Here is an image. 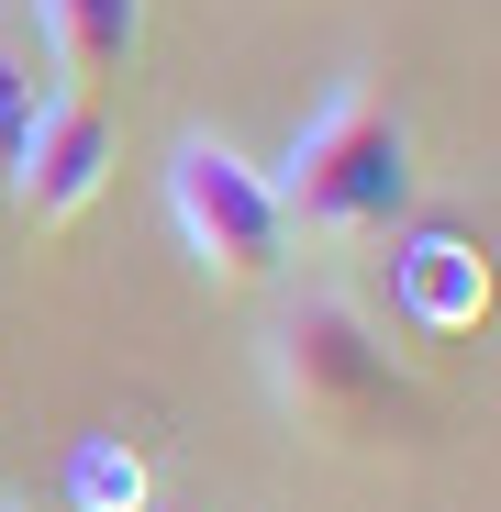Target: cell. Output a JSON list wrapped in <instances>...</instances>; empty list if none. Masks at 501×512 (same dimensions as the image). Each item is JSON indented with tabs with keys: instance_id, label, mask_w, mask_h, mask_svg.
Here are the masks:
<instances>
[{
	"instance_id": "cell-1",
	"label": "cell",
	"mask_w": 501,
	"mask_h": 512,
	"mask_svg": "<svg viewBox=\"0 0 501 512\" xmlns=\"http://www.w3.org/2000/svg\"><path fill=\"white\" fill-rule=\"evenodd\" d=\"M257 368H268V401L323 446H379L424 412L412 368L390 357V323L357 290H279L257 323Z\"/></svg>"
},
{
	"instance_id": "cell-2",
	"label": "cell",
	"mask_w": 501,
	"mask_h": 512,
	"mask_svg": "<svg viewBox=\"0 0 501 512\" xmlns=\"http://www.w3.org/2000/svg\"><path fill=\"white\" fill-rule=\"evenodd\" d=\"M279 179V212L290 234L312 245H390L412 223V190H424V167H412V123L401 101L379 90V78H334V90L312 101V123L290 134V156L268 167Z\"/></svg>"
},
{
	"instance_id": "cell-3",
	"label": "cell",
	"mask_w": 501,
	"mask_h": 512,
	"mask_svg": "<svg viewBox=\"0 0 501 512\" xmlns=\"http://www.w3.org/2000/svg\"><path fill=\"white\" fill-rule=\"evenodd\" d=\"M167 223H179L190 268L212 290H279L290 279V212H279V179L245 145L223 134H179L167 145Z\"/></svg>"
},
{
	"instance_id": "cell-4",
	"label": "cell",
	"mask_w": 501,
	"mask_h": 512,
	"mask_svg": "<svg viewBox=\"0 0 501 512\" xmlns=\"http://www.w3.org/2000/svg\"><path fill=\"white\" fill-rule=\"evenodd\" d=\"M112 167H123V123H112V101L101 90H56L34 101V134H23V167H12V201L34 234H56V223H78L101 190H112Z\"/></svg>"
},
{
	"instance_id": "cell-5",
	"label": "cell",
	"mask_w": 501,
	"mask_h": 512,
	"mask_svg": "<svg viewBox=\"0 0 501 512\" xmlns=\"http://www.w3.org/2000/svg\"><path fill=\"white\" fill-rule=\"evenodd\" d=\"M390 323L401 334H479L490 323V256H479V234H457V223H401V245H390Z\"/></svg>"
},
{
	"instance_id": "cell-6",
	"label": "cell",
	"mask_w": 501,
	"mask_h": 512,
	"mask_svg": "<svg viewBox=\"0 0 501 512\" xmlns=\"http://www.w3.org/2000/svg\"><path fill=\"white\" fill-rule=\"evenodd\" d=\"M34 34L67 90H112L145 45V0H34Z\"/></svg>"
},
{
	"instance_id": "cell-7",
	"label": "cell",
	"mask_w": 501,
	"mask_h": 512,
	"mask_svg": "<svg viewBox=\"0 0 501 512\" xmlns=\"http://www.w3.org/2000/svg\"><path fill=\"white\" fill-rule=\"evenodd\" d=\"M67 501L78 512H145V457L123 435H90V446L67 457Z\"/></svg>"
},
{
	"instance_id": "cell-8",
	"label": "cell",
	"mask_w": 501,
	"mask_h": 512,
	"mask_svg": "<svg viewBox=\"0 0 501 512\" xmlns=\"http://www.w3.org/2000/svg\"><path fill=\"white\" fill-rule=\"evenodd\" d=\"M56 90L45 78V56L23 45V34H0V190H12V167H23V134H34V101Z\"/></svg>"
},
{
	"instance_id": "cell-9",
	"label": "cell",
	"mask_w": 501,
	"mask_h": 512,
	"mask_svg": "<svg viewBox=\"0 0 501 512\" xmlns=\"http://www.w3.org/2000/svg\"><path fill=\"white\" fill-rule=\"evenodd\" d=\"M0 512H23V501H0Z\"/></svg>"
}]
</instances>
